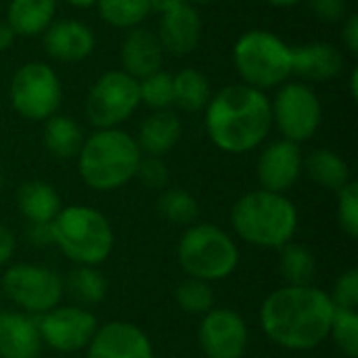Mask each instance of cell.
<instances>
[{"instance_id":"6da1fadb","label":"cell","mask_w":358,"mask_h":358,"mask_svg":"<svg viewBox=\"0 0 358 358\" xmlns=\"http://www.w3.org/2000/svg\"><path fill=\"white\" fill-rule=\"evenodd\" d=\"M334 313L336 306L323 289L315 285H283L264 298L260 327L273 344L306 352L329 338Z\"/></svg>"},{"instance_id":"7a4b0ae2","label":"cell","mask_w":358,"mask_h":358,"mask_svg":"<svg viewBox=\"0 0 358 358\" xmlns=\"http://www.w3.org/2000/svg\"><path fill=\"white\" fill-rule=\"evenodd\" d=\"M206 132L224 153L241 155L258 149L273 130V109L266 92L248 84H229L206 105Z\"/></svg>"},{"instance_id":"3957f363","label":"cell","mask_w":358,"mask_h":358,"mask_svg":"<svg viewBox=\"0 0 358 358\" xmlns=\"http://www.w3.org/2000/svg\"><path fill=\"white\" fill-rule=\"evenodd\" d=\"M143 151L122 128L94 130L78 153V172L86 187L99 193L115 191L136 178Z\"/></svg>"},{"instance_id":"277c9868","label":"cell","mask_w":358,"mask_h":358,"mask_svg":"<svg viewBox=\"0 0 358 358\" xmlns=\"http://www.w3.org/2000/svg\"><path fill=\"white\" fill-rule=\"evenodd\" d=\"M231 224L241 241L264 250H279L294 239L300 216L287 195L260 189L235 201Z\"/></svg>"},{"instance_id":"5b68a950","label":"cell","mask_w":358,"mask_h":358,"mask_svg":"<svg viewBox=\"0 0 358 358\" xmlns=\"http://www.w3.org/2000/svg\"><path fill=\"white\" fill-rule=\"evenodd\" d=\"M52 245L78 266L103 264L115 245V235L107 216L90 206H67L50 222Z\"/></svg>"},{"instance_id":"8992f818","label":"cell","mask_w":358,"mask_h":358,"mask_svg":"<svg viewBox=\"0 0 358 358\" xmlns=\"http://www.w3.org/2000/svg\"><path fill=\"white\" fill-rule=\"evenodd\" d=\"M292 46L271 29H248L233 46V65L241 84L262 92L279 88L294 76Z\"/></svg>"},{"instance_id":"52a82bcc","label":"cell","mask_w":358,"mask_h":358,"mask_svg":"<svg viewBox=\"0 0 358 358\" xmlns=\"http://www.w3.org/2000/svg\"><path fill=\"white\" fill-rule=\"evenodd\" d=\"M178 264L191 279L222 281L239 266V248L233 237L212 222L189 224L178 241Z\"/></svg>"},{"instance_id":"ba28073f","label":"cell","mask_w":358,"mask_h":358,"mask_svg":"<svg viewBox=\"0 0 358 358\" xmlns=\"http://www.w3.org/2000/svg\"><path fill=\"white\" fill-rule=\"evenodd\" d=\"M10 107L29 122H46L63 103V86L59 73L42 61L23 63L8 84Z\"/></svg>"},{"instance_id":"9c48e42d","label":"cell","mask_w":358,"mask_h":358,"mask_svg":"<svg viewBox=\"0 0 358 358\" xmlns=\"http://www.w3.org/2000/svg\"><path fill=\"white\" fill-rule=\"evenodd\" d=\"M138 107V80L122 69H109L92 82L86 94L84 115L94 130L120 128Z\"/></svg>"},{"instance_id":"30bf717a","label":"cell","mask_w":358,"mask_h":358,"mask_svg":"<svg viewBox=\"0 0 358 358\" xmlns=\"http://www.w3.org/2000/svg\"><path fill=\"white\" fill-rule=\"evenodd\" d=\"M2 296L21 313L44 315L59 306L63 298V279L57 271L40 264H13L0 279Z\"/></svg>"},{"instance_id":"8fae6325","label":"cell","mask_w":358,"mask_h":358,"mask_svg":"<svg viewBox=\"0 0 358 358\" xmlns=\"http://www.w3.org/2000/svg\"><path fill=\"white\" fill-rule=\"evenodd\" d=\"M273 126L285 141L302 145L310 141L323 122V105L319 94L304 82H285L271 99Z\"/></svg>"},{"instance_id":"7c38bea8","label":"cell","mask_w":358,"mask_h":358,"mask_svg":"<svg viewBox=\"0 0 358 358\" xmlns=\"http://www.w3.org/2000/svg\"><path fill=\"white\" fill-rule=\"evenodd\" d=\"M36 321L42 344L61 355L84 350L99 329L96 317L82 306H55Z\"/></svg>"},{"instance_id":"4fadbf2b","label":"cell","mask_w":358,"mask_h":358,"mask_svg":"<svg viewBox=\"0 0 358 358\" xmlns=\"http://www.w3.org/2000/svg\"><path fill=\"white\" fill-rule=\"evenodd\" d=\"M197 340L208 358H243L250 346V329L239 313L212 308L201 317Z\"/></svg>"},{"instance_id":"5bb4252c","label":"cell","mask_w":358,"mask_h":358,"mask_svg":"<svg viewBox=\"0 0 358 358\" xmlns=\"http://www.w3.org/2000/svg\"><path fill=\"white\" fill-rule=\"evenodd\" d=\"M304 172V155L300 145L292 141H273L268 143L256 164V176L264 191L287 193Z\"/></svg>"},{"instance_id":"9a60e30c","label":"cell","mask_w":358,"mask_h":358,"mask_svg":"<svg viewBox=\"0 0 358 358\" xmlns=\"http://www.w3.org/2000/svg\"><path fill=\"white\" fill-rule=\"evenodd\" d=\"M86 358H155V350L138 325L111 321L96 329L86 346Z\"/></svg>"},{"instance_id":"2e32d148","label":"cell","mask_w":358,"mask_h":358,"mask_svg":"<svg viewBox=\"0 0 358 358\" xmlns=\"http://www.w3.org/2000/svg\"><path fill=\"white\" fill-rule=\"evenodd\" d=\"M46 55L65 65L82 63L94 52L96 38L90 25L78 19H55L42 34Z\"/></svg>"},{"instance_id":"e0dca14e","label":"cell","mask_w":358,"mask_h":358,"mask_svg":"<svg viewBox=\"0 0 358 358\" xmlns=\"http://www.w3.org/2000/svg\"><path fill=\"white\" fill-rule=\"evenodd\" d=\"M157 40L164 52L174 57H187L197 50L203 34V21L197 6L182 2L172 10L159 15Z\"/></svg>"},{"instance_id":"ac0fdd59","label":"cell","mask_w":358,"mask_h":358,"mask_svg":"<svg viewBox=\"0 0 358 358\" xmlns=\"http://www.w3.org/2000/svg\"><path fill=\"white\" fill-rule=\"evenodd\" d=\"M164 55L166 52L157 40V34L145 25H138L128 29L120 44V69L134 80H143L162 69Z\"/></svg>"},{"instance_id":"d6986e66","label":"cell","mask_w":358,"mask_h":358,"mask_svg":"<svg viewBox=\"0 0 358 358\" xmlns=\"http://www.w3.org/2000/svg\"><path fill=\"white\" fill-rule=\"evenodd\" d=\"M294 76L306 82H329L336 80L346 65L344 52L331 42H306L292 46Z\"/></svg>"},{"instance_id":"ffe728a7","label":"cell","mask_w":358,"mask_h":358,"mask_svg":"<svg viewBox=\"0 0 358 358\" xmlns=\"http://www.w3.org/2000/svg\"><path fill=\"white\" fill-rule=\"evenodd\" d=\"M42 346L36 317L21 310H0V358H38Z\"/></svg>"},{"instance_id":"44dd1931","label":"cell","mask_w":358,"mask_h":358,"mask_svg":"<svg viewBox=\"0 0 358 358\" xmlns=\"http://www.w3.org/2000/svg\"><path fill=\"white\" fill-rule=\"evenodd\" d=\"M182 136V122L172 109L151 111L138 126L136 145L143 155L162 157L170 153Z\"/></svg>"},{"instance_id":"7402d4cb","label":"cell","mask_w":358,"mask_h":358,"mask_svg":"<svg viewBox=\"0 0 358 358\" xmlns=\"http://www.w3.org/2000/svg\"><path fill=\"white\" fill-rule=\"evenodd\" d=\"M57 4L59 0H10L6 8V23L17 36H42L57 17Z\"/></svg>"},{"instance_id":"603a6c76","label":"cell","mask_w":358,"mask_h":358,"mask_svg":"<svg viewBox=\"0 0 358 358\" xmlns=\"http://www.w3.org/2000/svg\"><path fill=\"white\" fill-rule=\"evenodd\" d=\"M61 208L57 189L44 180H27L17 189V210L29 224L52 222Z\"/></svg>"},{"instance_id":"cb8c5ba5","label":"cell","mask_w":358,"mask_h":358,"mask_svg":"<svg viewBox=\"0 0 358 358\" xmlns=\"http://www.w3.org/2000/svg\"><path fill=\"white\" fill-rule=\"evenodd\" d=\"M304 170L315 185L336 193L352 180L350 166L331 149H315L308 153V157H304Z\"/></svg>"},{"instance_id":"d4e9b609","label":"cell","mask_w":358,"mask_h":358,"mask_svg":"<svg viewBox=\"0 0 358 358\" xmlns=\"http://www.w3.org/2000/svg\"><path fill=\"white\" fill-rule=\"evenodd\" d=\"M84 138L86 136H84L82 126L67 115L55 113L52 117L44 122V145L48 153L59 159L78 157Z\"/></svg>"},{"instance_id":"484cf974","label":"cell","mask_w":358,"mask_h":358,"mask_svg":"<svg viewBox=\"0 0 358 358\" xmlns=\"http://www.w3.org/2000/svg\"><path fill=\"white\" fill-rule=\"evenodd\" d=\"M174 84V105L182 111L197 113L203 111L212 99L210 80L203 71L195 67H185L176 76H172Z\"/></svg>"},{"instance_id":"4316f807","label":"cell","mask_w":358,"mask_h":358,"mask_svg":"<svg viewBox=\"0 0 358 358\" xmlns=\"http://www.w3.org/2000/svg\"><path fill=\"white\" fill-rule=\"evenodd\" d=\"M63 292H67L78 306L88 308L105 300L107 281L96 266H76L63 279Z\"/></svg>"},{"instance_id":"83f0119b","label":"cell","mask_w":358,"mask_h":358,"mask_svg":"<svg viewBox=\"0 0 358 358\" xmlns=\"http://www.w3.org/2000/svg\"><path fill=\"white\" fill-rule=\"evenodd\" d=\"M99 17L115 29H132L151 15L149 0H96Z\"/></svg>"},{"instance_id":"f1b7e54d","label":"cell","mask_w":358,"mask_h":358,"mask_svg":"<svg viewBox=\"0 0 358 358\" xmlns=\"http://www.w3.org/2000/svg\"><path fill=\"white\" fill-rule=\"evenodd\" d=\"M279 256V268L287 285H313L317 275V260L313 252L294 241L285 243Z\"/></svg>"},{"instance_id":"f546056e","label":"cell","mask_w":358,"mask_h":358,"mask_svg":"<svg viewBox=\"0 0 358 358\" xmlns=\"http://www.w3.org/2000/svg\"><path fill=\"white\" fill-rule=\"evenodd\" d=\"M155 208L159 216L172 224H195L199 216L197 199L185 189H166L159 195Z\"/></svg>"},{"instance_id":"4dcf8cb0","label":"cell","mask_w":358,"mask_h":358,"mask_svg":"<svg viewBox=\"0 0 358 358\" xmlns=\"http://www.w3.org/2000/svg\"><path fill=\"white\" fill-rule=\"evenodd\" d=\"M176 304L180 306L182 313L187 315H206L214 308V289L212 283L199 281V279H191L187 277L174 292Z\"/></svg>"},{"instance_id":"1f68e13d","label":"cell","mask_w":358,"mask_h":358,"mask_svg":"<svg viewBox=\"0 0 358 358\" xmlns=\"http://www.w3.org/2000/svg\"><path fill=\"white\" fill-rule=\"evenodd\" d=\"M138 92H141V103L147 105L151 111L170 109L174 105L172 73H168L164 69L149 73L147 78L138 80Z\"/></svg>"},{"instance_id":"d6a6232c","label":"cell","mask_w":358,"mask_h":358,"mask_svg":"<svg viewBox=\"0 0 358 358\" xmlns=\"http://www.w3.org/2000/svg\"><path fill=\"white\" fill-rule=\"evenodd\" d=\"M329 338L348 358H358V313L336 308Z\"/></svg>"},{"instance_id":"836d02e7","label":"cell","mask_w":358,"mask_h":358,"mask_svg":"<svg viewBox=\"0 0 358 358\" xmlns=\"http://www.w3.org/2000/svg\"><path fill=\"white\" fill-rule=\"evenodd\" d=\"M338 224L348 237H358V185L355 180L338 191Z\"/></svg>"},{"instance_id":"e575fe53","label":"cell","mask_w":358,"mask_h":358,"mask_svg":"<svg viewBox=\"0 0 358 358\" xmlns=\"http://www.w3.org/2000/svg\"><path fill=\"white\" fill-rule=\"evenodd\" d=\"M331 302L336 308H344V310H357L358 306V271L357 268H348L344 271L336 283L334 289L329 294Z\"/></svg>"},{"instance_id":"d590c367","label":"cell","mask_w":358,"mask_h":358,"mask_svg":"<svg viewBox=\"0 0 358 358\" xmlns=\"http://www.w3.org/2000/svg\"><path fill=\"white\" fill-rule=\"evenodd\" d=\"M136 178H141V182L149 189H166L170 180V170L162 157L143 155L138 170H136Z\"/></svg>"},{"instance_id":"8d00e7d4","label":"cell","mask_w":358,"mask_h":358,"mask_svg":"<svg viewBox=\"0 0 358 358\" xmlns=\"http://www.w3.org/2000/svg\"><path fill=\"white\" fill-rule=\"evenodd\" d=\"M306 2L315 13V17L325 23H340L348 15L346 0H306Z\"/></svg>"},{"instance_id":"74e56055","label":"cell","mask_w":358,"mask_h":358,"mask_svg":"<svg viewBox=\"0 0 358 358\" xmlns=\"http://www.w3.org/2000/svg\"><path fill=\"white\" fill-rule=\"evenodd\" d=\"M342 42L348 48V52H358V17L355 13H348L342 21Z\"/></svg>"},{"instance_id":"f35d334b","label":"cell","mask_w":358,"mask_h":358,"mask_svg":"<svg viewBox=\"0 0 358 358\" xmlns=\"http://www.w3.org/2000/svg\"><path fill=\"white\" fill-rule=\"evenodd\" d=\"M27 239H29L31 245H36V248L52 245L50 222H36V224H29V229H27Z\"/></svg>"},{"instance_id":"ab89813d","label":"cell","mask_w":358,"mask_h":358,"mask_svg":"<svg viewBox=\"0 0 358 358\" xmlns=\"http://www.w3.org/2000/svg\"><path fill=\"white\" fill-rule=\"evenodd\" d=\"M15 250H17V239L13 231L0 224V266H6L13 260Z\"/></svg>"},{"instance_id":"60d3db41","label":"cell","mask_w":358,"mask_h":358,"mask_svg":"<svg viewBox=\"0 0 358 358\" xmlns=\"http://www.w3.org/2000/svg\"><path fill=\"white\" fill-rule=\"evenodd\" d=\"M17 40V34L13 31V27L6 21H0V52L8 50Z\"/></svg>"},{"instance_id":"b9f144b4","label":"cell","mask_w":358,"mask_h":358,"mask_svg":"<svg viewBox=\"0 0 358 358\" xmlns=\"http://www.w3.org/2000/svg\"><path fill=\"white\" fill-rule=\"evenodd\" d=\"M185 0H149V6H151V13H157V15H164L168 10H172L174 6L182 4Z\"/></svg>"},{"instance_id":"7bdbcfd3","label":"cell","mask_w":358,"mask_h":358,"mask_svg":"<svg viewBox=\"0 0 358 358\" xmlns=\"http://www.w3.org/2000/svg\"><path fill=\"white\" fill-rule=\"evenodd\" d=\"M266 4L275 6V8H292V6H298L306 0H264Z\"/></svg>"},{"instance_id":"ee69618b","label":"cell","mask_w":358,"mask_h":358,"mask_svg":"<svg viewBox=\"0 0 358 358\" xmlns=\"http://www.w3.org/2000/svg\"><path fill=\"white\" fill-rule=\"evenodd\" d=\"M348 84H350V96H352V101H357L358 99V69L357 67H352V69H350V80H348Z\"/></svg>"},{"instance_id":"f6af8a7d","label":"cell","mask_w":358,"mask_h":358,"mask_svg":"<svg viewBox=\"0 0 358 358\" xmlns=\"http://www.w3.org/2000/svg\"><path fill=\"white\" fill-rule=\"evenodd\" d=\"M65 4L73 6V8H90L96 4V0H63Z\"/></svg>"},{"instance_id":"bcb514c9","label":"cell","mask_w":358,"mask_h":358,"mask_svg":"<svg viewBox=\"0 0 358 358\" xmlns=\"http://www.w3.org/2000/svg\"><path fill=\"white\" fill-rule=\"evenodd\" d=\"M185 2H189V4H193V6H197V4H214V2H218V0H185Z\"/></svg>"},{"instance_id":"7dc6e473","label":"cell","mask_w":358,"mask_h":358,"mask_svg":"<svg viewBox=\"0 0 358 358\" xmlns=\"http://www.w3.org/2000/svg\"><path fill=\"white\" fill-rule=\"evenodd\" d=\"M2 300H4V296H2V287H0V306H2Z\"/></svg>"},{"instance_id":"c3c4849f","label":"cell","mask_w":358,"mask_h":358,"mask_svg":"<svg viewBox=\"0 0 358 358\" xmlns=\"http://www.w3.org/2000/svg\"><path fill=\"white\" fill-rule=\"evenodd\" d=\"M0 187H2V172H0Z\"/></svg>"}]
</instances>
